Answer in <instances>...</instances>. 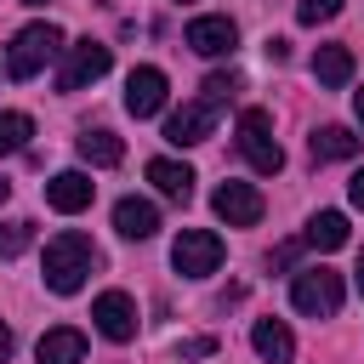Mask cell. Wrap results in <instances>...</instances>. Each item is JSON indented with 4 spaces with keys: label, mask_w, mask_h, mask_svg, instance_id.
<instances>
[{
    "label": "cell",
    "mask_w": 364,
    "mask_h": 364,
    "mask_svg": "<svg viewBox=\"0 0 364 364\" xmlns=\"http://www.w3.org/2000/svg\"><path fill=\"white\" fill-rule=\"evenodd\" d=\"M91 262H97V245H91L85 233H57V239L46 245V284H51L57 296H74V290L85 284Z\"/></svg>",
    "instance_id": "obj_1"
},
{
    "label": "cell",
    "mask_w": 364,
    "mask_h": 364,
    "mask_svg": "<svg viewBox=\"0 0 364 364\" xmlns=\"http://www.w3.org/2000/svg\"><path fill=\"white\" fill-rule=\"evenodd\" d=\"M57 51H63V28H57V23H28V28H17L11 46H6V74H11V80H34Z\"/></svg>",
    "instance_id": "obj_2"
},
{
    "label": "cell",
    "mask_w": 364,
    "mask_h": 364,
    "mask_svg": "<svg viewBox=\"0 0 364 364\" xmlns=\"http://www.w3.org/2000/svg\"><path fill=\"white\" fill-rule=\"evenodd\" d=\"M239 154H245L250 171H262V176L284 171V148H279V136H273V114H267V108H245V114H239Z\"/></svg>",
    "instance_id": "obj_3"
},
{
    "label": "cell",
    "mask_w": 364,
    "mask_h": 364,
    "mask_svg": "<svg viewBox=\"0 0 364 364\" xmlns=\"http://www.w3.org/2000/svg\"><path fill=\"white\" fill-rule=\"evenodd\" d=\"M341 273H330V267H301L296 273V284H290V301H296V313H307V318H330V313H341Z\"/></svg>",
    "instance_id": "obj_4"
},
{
    "label": "cell",
    "mask_w": 364,
    "mask_h": 364,
    "mask_svg": "<svg viewBox=\"0 0 364 364\" xmlns=\"http://www.w3.org/2000/svg\"><path fill=\"white\" fill-rule=\"evenodd\" d=\"M108 63H114V51H108L102 40H74V46H63L57 91H85L91 80H102V74H108Z\"/></svg>",
    "instance_id": "obj_5"
},
{
    "label": "cell",
    "mask_w": 364,
    "mask_h": 364,
    "mask_svg": "<svg viewBox=\"0 0 364 364\" xmlns=\"http://www.w3.org/2000/svg\"><path fill=\"white\" fill-rule=\"evenodd\" d=\"M222 256H228V250H222V239H216L210 228H182L176 245H171V262H176L182 279H205V273H216Z\"/></svg>",
    "instance_id": "obj_6"
},
{
    "label": "cell",
    "mask_w": 364,
    "mask_h": 364,
    "mask_svg": "<svg viewBox=\"0 0 364 364\" xmlns=\"http://www.w3.org/2000/svg\"><path fill=\"white\" fill-rule=\"evenodd\" d=\"M210 205H216V216L228 222V228H256L262 222V193L250 188V182H216V193H210Z\"/></svg>",
    "instance_id": "obj_7"
},
{
    "label": "cell",
    "mask_w": 364,
    "mask_h": 364,
    "mask_svg": "<svg viewBox=\"0 0 364 364\" xmlns=\"http://www.w3.org/2000/svg\"><path fill=\"white\" fill-rule=\"evenodd\" d=\"M91 324H97L108 341H131V336H136V301H131L125 290H102V296L91 301Z\"/></svg>",
    "instance_id": "obj_8"
},
{
    "label": "cell",
    "mask_w": 364,
    "mask_h": 364,
    "mask_svg": "<svg viewBox=\"0 0 364 364\" xmlns=\"http://www.w3.org/2000/svg\"><path fill=\"white\" fill-rule=\"evenodd\" d=\"M216 131V102H182L171 119H165V142H176V148H193V142H205Z\"/></svg>",
    "instance_id": "obj_9"
},
{
    "label": "cell",
    "mask_w": 364,
    "mask_h": 364,
    "mask_svg": "<svg viewBox=\"0 0 364 364\" xmlns=\"http://www.w3.org/2000/svg\"><path fill=\"white\" fill-rule=\"evenodd\" d=\"M159 108H165V74H159L154 63L131 68V80H125V114H136V119H154Z\"/></svg>",
    "instance_id": "obj_10"
},
{
    "label": "cell",
    "mask_w": 364,
    "mask_h": 364,
    "mask_svg": "<svg viewBox=\"0 0 364 364\" xmlns=\"http://www.w3.org/2000/svg\"><path fill=\"white\" fill-rule=\"evenodd\" d=\"M182 40H188V51H199V57H228V51L239 46V28H233V17H193Z\"/></svg>",
    "instance_id": "obj_11"
},
{
    "label": "cell",
    "mask_w": 364,
    "mask_h": 364,
    "mask_svg": "<svg viewBox=\"0 0 364 364\" xmlns=\"http://www.w3.org/2000/svg\"><path fill=\"white\" fill-rule=\"evenodd\" d=\"M91 193H97V182H91L85 171H57V176L46 182V205H51V210H63V216L85 210V205H91Z\"/></svg>",
    "instance_id": "obj_12"
},
{
    "label": "cell",
    "mask_w": 364,
    "mask_h": 364,
    "mask_svg": "<svg viewBox=\"0 0 364 364\" xmlns=\"http://www.w3.org/2000/svg\"><path fill=\"white\" fill-rule=\"evenodd\" d=\"M114 228H119L125 239H154V233H159V205H154V199L125 193V199L114 205Z\"/></svg>",
    "instance_id": "obj_13"
},
{
    "label": "cell",
    "mask_w": 364,
    "mask_h": 364,
    "mask_svg": "<svg viewBox=\"0 0 364 364\" xmlns=\"http://www.w3.org/2000/svg\"><path fill=\"white\" fill-rule=\"evenodd\" d=\"M34 358H40V364H80V358H85V336H80L74 324H57V330L40 336Z\"/></svg>",
    "instance_id": "obj_14"
},
{
    "label": "cell",
    "mask_w": 364,
    "mask_h": 364,
    "mask_svg": "<svg viewBox=\"0 0 364 364\" xmlns=\"http://www.w3.org/2000/svg\"><path fill=\"white\" fill-rule=\"evenodd\" d=\"M148 182H154L165 199H176V205L193 199V171H188L182 159H148Z\"/></svg>",
    "instance_id": "obj_15"
},
{
    "label": "cell",
    "mask_w": 364,
    "mask_h": 364,
    "mask_svg": "<svg viewBox=\"0 0 364 364\" xmlns=\"http://www.w3.org/2000/svg\"><path fill=\"white\" fill-rule=\"evenodd\" d=\"M250 347H256L267 364H290V358H296V336H290L279 318H256V330H250Z\"/></svg>",
    "instance_id": "obj_16"
},
{
    "label": "cell",
    "mask_w": 364,
    "mask_h": 364,
    "mask_svg": "<svg viewBox=\"0 0 364 364\" xmlns=\"http://www.w3.org/2000/svg\"><path fill=\"white\" fill-rule=\"evenodd\" d=\"M313 80L330 85V91L347 85V80H353V51H347V46H318V51H313Z\"/></svg>",
    "instance_id": "obj_17"
},
{
    "label": "cell",
    "mask_w": 364,
    "mask_h": 364,
    "mask_svg": "<svg viewBox=\"0 0 364 364\" xmlns=\"http://www.w3.org/2000/svg\"><path fill=\"white\" fill-rule=\"evenodd\" d=\"M307 154H313V159H353V154H358V136H353L347 125H318V131L307 136Z\"/></svg>",
    "instance_id": "obj_18"
},
{
    "label": "cell",
    "mask_w": 364,
    "mask_h": 364,
    "mask_svg": "<svg viewBox=\"0 0 364 364\" xmlns=\"http://www.w3.org/2000/svg\"><path fill=\"white\" fill-rule=\"evenodd\" d=\"M301 239H307L313 250H341V245H347V216H341V210H318Z\"/></svg>",
    "instance_id": "obj_19"
},
{
    "label": "cell",
    "mask_w": 364,
    "mask_h": 364,
    "mask_svg": "<svg viewBox=\"0 0 364 364\" xmlns=\"http://www.w3.org/2000/svg\"><path fill=\"white\" fill-rule=\"evenodd\" d=\"M80 159H85V165H119V159H125V142H119L114 131H85V136H80Z\"/></svg>",
    "instance_id": "obj_20"
},
{
    "label": "cell",
    "mask_w": 364,
    "mask_h": 364,
    "mask_svg": "<svg viewBox=\"0 0 364 364\" xmlns=\"http://www.w3.org/2000/svg\"><path fill=\"white\" fill-rule=\"evenodd\" d=\"M28 245H34V222H28V216H11V222H0V262L23 256Z\"/></svg>",
    "instance_id": "obj_21"
},
{
    "label": "cell",
    "mask_w": 364,
    "mask_h": 364,
    "mask_svg": "<svg viewBox=\"0 0 364 364\" xmlns=\"http://www.w3.org/2000/svg\"><path fill=\"white\" fill-rule=\"evenodd\" d=\"M28 136H34V119L28 114H0V154H17V148H28Z\"/></svg>",
    "instance_id": "obj_22"
},
{
    "label": "cell",
    "mask_w": 364,
    "mask_h": 364,
    "mask_svg": "<svg viewBox=\"0 0 364 364\" xmlns=\"http://www.w3.org/2000/svg\"><path fill=\"white\" fill-rule=\"evenodd\" d=\"M336 11H341V0H301V6H296V23L313 28V23H330Z\"/></svg>",
    "instance_id": "obj_23"
},
{
    "label": "cell",
    "mask_w": 364,
    "mask_h": 364,
    "mask_svg": "<svg viewBox=\"0 0 364 364\" xmlns=\"http://www.w3.org/2000/svg\"><path fill=\"white\" fill-rule=\"evenodd\" d=\"M233 91H239V74H210V80H205V102H216V108H222Z\"/></svg>",
    "instance_id": "obj_24"
},
{
    "label": "cell",
    "mask_w": 364,
    "mask_h": 364,
    "mask_svg": "<svg viewBox=\"0 0 364 364\" xmlns=\"http://www.w3.org/2000/svg\"><path fill=\"white\" fill-rule=\"evenodd\" d=\"M205 353H216V341H210V336H199V341H188V347H182V358H205Z\"/></svg>",
    "instance_id": "obj_25"
},
{
    "label": "cell",
    "mask_w": 364,
    "mask_h": 364,
    "mask_svg": "<svg viewBox=\"0 0 364 364\" xmlns=\"http://www.w3.org/2000/svg\"><path fill=\"white\" fill-rule=\"evenodd\" d=\"M347 199L364 210V171H353V182H347Z\"/></svg>",
    "instance_id": "obj_26"
},
{
    "label": "cell",
    "mask_w": 364,
    "mask_h": 364,
    "mask_svg": "<svg viewBox=\"0 0 364 364\" xmlns=\"http://www.w3.org/2000/svg\"><path fill=\"white\" fill-rule=\"evenodd\" d=\"M6 358H11V330L0 324V364H6Z\"/></svg>",
    "instance_id": "obj_27"
},
{
    "label": "cell",
    "mask_w": 364,
    "mask_h": 364,
    "mask_svg": "<svg viewBox=\"0 0 364 364\" xmlns=\"http://www.w3.org/2000/svg\"><path fill=\"white\" fill-rule=\"evenodd\" d=\"M353 284L364 290V250H358V267H353Z\"/></svg>",
    "instance_id": "obj_28"
},
{
    "label": "cell",
    "mask_w": 364,
    "mask_h": 364,
    "mask_svg": "<svg viewBox=\"0 0 364 364\" xmlns=\"http://www.w3.org/2000/svg\"><path fill=\"white\" fill-rule=\"evenodd\" d=\"M6 199H11V182H6V176H0V205H6Z\"/></svg>",
    "instance_id": "obj_29"
},
{
    "label": "cell",
    "mask_w": 364,
    "mask_h": 364,
    "mask_svg": "<svg viewBox=\"0 0 364 364\" xmlns=\"http://www.w3.org/2000/svg\"><path fill=\"white\" fill-rule=\"evenodd\" d=\"M353 108H358V125H364V91H358V97H353Z\"/></svg>",
    "instance_id": "obj_30"
},
{
    "label": "cell",
    "mask_w": 364,
    "mask_h": 364,
    "mask_svg": "<svg viewBox=\"0 0 364 364\" xmlns=\"http://www.w3.org/2000/svg\"><path fill=\"white\" fill-rule=\"evenodd\" d=\"M23 6H40V0H23Z\"/></svg>",
    "instance_id": "obj_31"
}]
</instances>
